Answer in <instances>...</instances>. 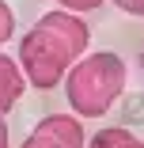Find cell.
<instances>
[{"label": "cell", "mask_w": 144, "mask_h": 148, "mask_svg": "<svg viewBox=\"0 0 144 148\" xmlns=\"http://www.w3.org/2000/svg\"><path fill=\"white\" fill-rule=\"evenodd\" d=\"M19 148H87V137H83L80 118L68 114H49L27 133V140Z\"/></svg>", "instance_id": "obj_3"}, {"label": "cell", "mask_w": 144, "mask_h": 148, "mask_svg": "<svg viewBox=\"0 0 144 148\" xmlns=\"http://www.w3.org/2000/svg\"><path fill=\"white\" fill-rule=\"evenodd\" d=\"M125 91V61L118 53H87L68 69L65 76V95L68 106L80 118H102Z\"/></svg>", "instance_id": "obj_2"}, {"label": "cell", "mask_w": 144, "mask_h": 148, "mask_svg": "<svg viewBox=\"0 0 144 148\" xmlns=\"http://www.w3.org/2000/svg\"><path fill=\"white\" fill-rule=\"evenodd\" d=\"M91 42V27L72 12H46L19 42V69L27 76V84L49 91L57 87L68 69L87 53Z\"/></svg>", "instance_id": "obj_1"}, {"label": "cell", "mask_w": 144, "mask_h": 148, "mask_svg": "<svg viewBox=\"0 0 144 148\" xmlns=\"http://www.w3.org/2000/svg\"><path fill=\"white\" fill-rule=\"evenodd\" d=\"M12 34H15V15H12V8L4 4V0H0V46H4Z\"/></svg>", "instance_id": "obj_6"}, {"label": "cell", "mask_w": 144, "mask_h": 148, "mask_svg": "<svg viewBox=\"0 0 144 148\" xmlns=\"http://www.w3.org/2000/svg\"><path fill=\"white\" fill-rule=\"evenodd\" d=\"M57 4H61L65 12H72V15H76V12H95L102 0H57Z\"/></svg>", "instance_id": "obj_7"}, {"label": "cell", "mask_w": 144, "mask_h": 148, "mask_svg": "<svg viewBox=\"0 0 144 148\" xmlns=\"http://www.w3.org/2000/svg\"><path fill=\"white\" fill-rule=\"evenodd\" d=\"M0 148H8V122L0 118Z\"/></svg>", "instance_id": "obj_9"}, {"label": "cell", "mask_w": 144, "mask_h": 148, "mask_svg": "<svg viewBox=\"0 0 144 148\" xmlns=\"http://www.w3.org/2000/svg\"><path fill=\"white\" fill-rule=\"evenodd\" d=\"M87 148H144V140H136L129 129H121V125H110V129H99L91 140H87Z\"/></svg>", "instance_id": "obj_5"}, {"label": "cell", "mask_w": 144, "mask_h": 148, "mask_svg": "<svg viewBox=\"0 0 144 148\" xmlns=\"http://www.w3.org/2000/svg\"><path fill=\"white\" fill-rule=\"evenodd\" d=\"M27 91V76L19 69V61H12V57L0 53V118H4Z\"/></svg>", "instance_id": "obj_4"}, {"label": "cell", "mask_w": 144, "mask_h": 148, "mask_svg": "<svg viewBox=\"0 0 144 148\" xmlns=\"http://www.w3.org/2000/svg\"><path fill=\"white\" fill-rule=\"evenodd\" d=\"M110 4H118V8L129 12V15H144V0H110Z\"/></svg>", "instance_id": "obj_8"}, {"label": "cell", "mask_w": 144, "mask_h": 148, "mask_svg": "<svg viewBox=\"0 0 144 148\" xmlns=\"http://www.w3.org/2000/svg\"><path fill=\"white\" fill-rule=\"evenodd\" d=\"M140 72H144V53H140Z\"/></svg>", "instance_id": "obj_10"}]
</instances>
